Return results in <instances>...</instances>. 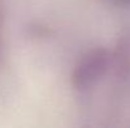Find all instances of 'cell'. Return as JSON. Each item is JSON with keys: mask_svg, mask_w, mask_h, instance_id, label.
Segmentation results:
<instances>
[{"mask_svg": "<svg viewBox=\"0 0 130 128\" xmlns=\"http://www.w3.org/2000/svg\"><path fill=\"white\" fill-rule=\"evenodd\" d=\"M109 64L107 50L99 49L88 53L80 62L73 74V83L77 89H87L105 73Z\"/></svg>", "mask_w": 130, "mask_h": 128, "instance_id": "1", "label": "cell"}, {"mask_svg": "<svg viewBox=\"0 0 130 128\" xmlns=\"http://www.w3.org/2000/svg\"><path fill=\"white\" fill-rule=\"evenodd\" d=\"M115 1H124L125 3V1H129V0H115Z\"/></svg>", "mask_w": 130, "mask_h": 128, "instance_id": "2", "label": "cell"}]
</instances>
